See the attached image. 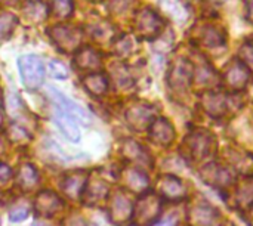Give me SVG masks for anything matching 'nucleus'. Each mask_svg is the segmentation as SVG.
<instances>
[{"mask_svg":"<svg viewBox=\"0 0 253 226\" xmlns=\"http://www.w3.org/2000/svg\"><path fill=\"white\" fill-rule=\"evenodd\" d=\"M18 67H19V74L22 84L34 90L43 84L44 80V65L43 61L36 56V55H24L18 59Z\"/></svg>","mask_w":253,"mask_h":226,"instance_id":"1","label":"nucleus"},{"mask_svg":"<svg viewBox=\"0 0 253 226\" xmlns=\"http://www.w3.org/2000/svg\"><path fill=\"white\" fill-rule=\"evenodd\" d=\"M49 36L62 52H73L83 41V31L71 25H55L49 28Z\"/></svg>","mask_w":253,"mask_h":226,"instance_id":"2","label":"nucleus"},{"mask_svg":"<svg viewBox=\"0 0 253 226\" xmlns=\"http://www.w3.org/2000/svg\"><path fill=\"white\" fill-rule=\"evenodd\" d=\"M136 31L145 37V38H153L156 37L160 30H162V21L156 12L151 9H142L136 15V22H135Z\"/></svg>","mask_w":253,"mask_h":226,"instance_id":"3","label":"nucleus"},{"mask_svg":"<svg viewBox=\"0 0 253 226\" xmlns=\"http://www.w3.org/2000/svg\"><path fill=\"white\" fill-rule=\"evenodd\" d=\"M160 212V200L154 195H147L139 200L136 209L133 210L135 219L139 224H148L156 219V216Z\"/></svg>","mask_w":253,"mask_h":226,"instance_id":"4","label":"nucleus"},{"mask_svg":"<svg viewBox=\"0 0 253 226\" xmlns=\"http://www.w3.org/2000/svg\"><path fill=\"white\" fill-rule=\"evenodd\" d=\"M34 207H36L37 215L49 218V216H53L55 213H58L62 209V201L56 194H53L50 191H43V192H40L37 195Z\"/></svg>","mask_w":253,"mask_h":226,"instance_id":"5","label":"nucleus"},{"mask_svg":"<svg viewBox=\"0 0 253 226\" xmlns=\"http://www.w3.org/2000/svg\"><path fill=\"white\" fill-rule=\"evenodd\" d=\"M133 215L132 203L123 194H116L110 203V218L114 224H125Z\"/></svg>","mask_w":253,"mask_h":226,"instance_id":"6","label":"nucleus"},{"mask_svg":"<svg viewBox=\"0 0 253 226\" xmlns=\"http://www.w3.org/2000/svg\"><path fill=\"white\" fill-rule=\"evenodd\" d=\"M53 118L56 126L61 129V132L73 142H79L80 141V129L77 126V121L73 115H70L68 113L62 111L61 108H56L53 111Z\"/></svg>","mask_w":253,"mask_h":226,"instance_id":"7","label":"nucleus"},{"mask_svg":"<svg viewBox=\"0 0 253 226\" xmlns=\"http://www.w3.org/2000/svg\"><path fill=\"white\" fill-rule=\"evenodd\" d=\"M49 95H50V98H52L55 102H58V105H59V108H61L62 111L68 113L70 115H73L74 118H79V120L83 121V123H89V115H87V113H86L80 105H77L74 101L68 99V98L64 96L62 93H59L55 87H49Z\"/></svg>","mask_w":253,"mask_h":226,"instance_id":"8","label":"nucleus"},{"mask_svg":"<svg viewBox=\"0 0 253 226\" xmlns=\"http://www.w3.org/2000/svg\"><path fill=\"white\" fill-rule=\"evenodd\" d=\"M150 138L159 145H169L173 142L175 132L166 118H157L150 124Z\"/></svg>","mask_w":253,"mask_h":226,"instance_id":"9","label":"nucleus"},{"mask_svg":"<svg viewBox=\"0 0 253 226\" xmlns=\"http://www.w3.org/2000/svg\"><path fill=\"white\" fill-rule=\"evenodd\" d=\"M249 80V73L243 64L234 61L225 73V83L231 90H242Z\"/></svg>","mask_w":253,"mask_h":226,"instance_id":"10","label":"nucleus"},{"mask_svg":"<svg viewBox=\"0 0 253 226\" xmlns=\"http://www.w3.org/2000/svg\"><path fill=\"white\" fill-rule=\"evenodd\" d=\"M74 65L83 71L96 70L101 67V55L93 47H82L74 56Z\"/></svg>","mask_w":253,"mask_h":226,"instance_id":"11","label":"nucleus"},{"mask_svg":"<svg viewBox=\"0 0 253 226\" xmlns=\"http://www.w3.org/2000/svg\"><path fill=\"white\" fill-rule=\"evenodd\" d=\"M126 118H127V123L133 127V129H145L150 121L153 120V111L150 107H145V105H135L132 108L127 110L126 113Z\"/></svg>","mask_w":253,"mask_h":226,"instance_id":"12","label":"nucleus"},{"mask_svg":"<svg viewBox=\"0 0 253 226\" xmlns=\"http://www.w3.org/2000/svg\"><path fill=\"white\" fill-rule=\"evenodd\" d=\"M211 144H212V139L206 133H202V132L194 133L190 138H187L188 150L196 158H203L205 155H208L211 150Z\"/></svg>","mask_w":253,"mask_h":226,"instance_id":"13","label":"nucleus"},{"mask_svg":"<svg viewBox=\"0 0 253 226\" xmlns=\"http://www.w3.org/2000/svg\"><path fill=\"white\" fill-rule=\"evenodd\" d=\"M84 184H86V176L82 172H76L68 175L64 182H62V189L70 198H80L84 191Z\"/></svg>","mask_w":253,"mask_h":226,"instance_id":"14","label":"nucleus"},{"mask_svg":"<svg viewBox=\"0 0 253 226\" xmlns=\"http://www.w3.org/2000/svg\"><path fill=\"white\" fill-rule=\"evenodd\" d=\"M49 13V7L44 0H25L22 15L33 22H42Z\"/></svg>","mask_w":253,"mask_h":226,"instance_id":"15","label":"nucleus"},{"mask_svg":"<svg viewBox=\"0 0 253 226\" xmlns=\"http://www.w3.org/2000/svg\"><path fill=\"white\" fill-rule=\"evenodd\" d=\"M160 192L169 200H178L185 194L184 184L175 176H163L160 181Z\"/></svg>","mask_w":253,"mask_h":226,"instance_id":"16","label":"nucleus"},{"mask_svg":"<svg viewBox=\"0 0 253 226\" xmlns=\"http://www.w3.org/2000/svg\"><path fill=\"white\" fill-rule=\"evenodd\" d=\"M83 86L93 96H102L108 89V78L102 73H92L83 78Z\"/></svg>","mask_w":253,"mask_h":226,"instance_id":"17","label":"nucleus"},{"mask_svg":"<svg viewBox=\"0 0 253 226\" xmlns=\"http://www.w3.org/2000/svg\"><path fill=\"white\" fill-rule=\"evenodd\" d=\"M37 184H39L37 170L30 163L22 164L19 167V172H18V185H19V188H22L25 191H31V189L36 188Z\"/></svg>","mask_w":253,"mask_h":226,"instance_id":"18","label":"nucleus"},{"mask_svg":"<svg viewBox=\"0 0 253 226\" xmlns=\"http://www.w3.org/2000/svg\"><path fill=\"white\" fill-rule=\"evenodd\" d=\"M84 194V200L86 203L92 204V203H98L101 200H104L108 194V185H105V182H102L101 179L93 181L90 185H87V188L83 191Z\"/></svg>","mask_w":253,"mask_h":226,"instance_id":"19","label":"nucleus"},{"mask_svg":"<svg viewBox=\"0 0 253 226\" xmlns=\"http://www.w3.org/2000/svg\"><path fill=\"white\" fill-rule=\"evenodd\" d=\"M18 25V19L12 13H0V44L6 41Z\"/></svg>","mask_w":253,"mask_h":226,"instance_id":"20","label":"nucleus"},{"mask_svg":"<svg viewBox=\"0 0 253 226\" xmlns=\"http://www.w3.org/2000/svg\"><path fill=\"white\" fill-rule=\"evenodd\" d=\"M73 0H52L50 1V12L53 16L59 19H67L73 13Z\"/></svg>","mask_w":253,"mask_h":226,"instance_id":"21","label":"nucleus"},{"mask_svg":"<svg viewBox=\"0 0 253 226\" xmlns=\"http://www.w3.org/2000/svg\"><path fill=\"white\" fill-rule=\"evenodd\" d=\"M162 7L170 18L176 21H182L187 18L185 7L179 3V0H162Z\"/></svg>","mask_w":253,"mask_h":226,"instance_id":"22","label":"nucleus"},{"mask_svg":"<svg viewBox=\"0 0 253 226\" xmlns=\"http://www.w3.org/2000/svg\"><path fill=\"white\" fill-rule=\"evenodd\" d=\"M202 41L209 47L221 46L224 43V34L219 31V28H216L213 25H208L202 34Z\"/></svg>","mask_w":253,"mask_h":226,"instance_id":"23","label":"nucleus"},{"mask_svg":"<svg viewBox=\"0 0 253 226\" xmlns=\"http://www.w3.org/2000/svg\"><path fill=\"white\" fill-rule=\"evenodd\" d=\"M190 74H191V65L187 62V61H179L178 65L173 68V73H172V80H173V84L178 86V84H187L190 81Z\"/></svg>","mask_w":253,"mask_h":226,"instance_id":"24","label":"nucleus"},{"mask_svg":"<svg viewBox=\"0 0 253 226\" xmlns=\"http://www.w3.org/2000/svg\"><path fill=\"white\" fill-rule=\"evenodd\" d=\"M215 212L205 207H197L193 212V221L199 226H215Z\"/></svg>","mask_w":253,"mask_h":226,"instance_id":"25","label":"nucleus"},{"mask_svg":"<svg viewBox=\"0 0 253 226\" xmlns=\"http://www.w3.org/2000/svg\"><path fill=\"white\" fill-rule=\"evenodd\" d=\"M126 184L132 191H144L148 185V181L142 173L136 170H130L126 176Z\"/></svg>","mask_w":253,"mask_h":226,"instance_id":"26","label":"nucleus"},{"mask_svg":"<svg viewBox=\"0 0 253 226\" xmlns=\"http://www.w3.org/2000/svg\"><path fill=\"white\" fill-rule=\"evenodd\" d=\"M49 71L55 78H59V80H65L68 77V70L59 61H50L49 62Z\"/></svg>","mask_w":253,"mask_h":226,"instance_id":"27","label":"nucleus"},{"mask_svg":"<svg viewBox=\"0 0 253 226\" xmlns=\"http://www.w3.org/2000/svg\"><path fill=\"white\" fill-rule=\"evenodd\" d=\"M9 138L10 141L13 139V142H19V144H24V141H30V136L27 133V130L24 127H19V126H10L9 129Z\"/></svg>","mask_w":253,"mask_h":226,"instance_id":"28","label":"nucleus"},{"mask_svg":"<svg viewBox=\"0 0 253 226\" xmlns=\"http://www.w3.org/2000/svg\"><path fill=\"white\" fill-rule=\"evenodd\" d=\"M130 50H132V40H130V37L123 36L116 44V53L117 55H126Z\"/></svg>","mask_w":253,"mask_h":226,"instance_id":"29","label":"nucleus"},{"mask_svg":"<svg viewBox=\"0 0 253 226\" xmlns=\"http://www.w3.org/2000/svg\"><path fill=\"white\" fill-rule=\"evenodd\" d=\"M111 31H113V28H111L108 24H98V25H95L92 36H93V38L99 40L101 37H102V38L110 37V36H111Z\"/></svg>","mask_w":253,"mask_h":226,"instance_id":"30","label":"nucleus"},{"mask_svg":"<svg viewBox=\"0 0 253 226\" xmlns=\"http://www.w3.org/2000/svg\"><path fill=\"white\" fill-rule=\"evenodd\" d=\"M239 200L245 204L253 201V184H248L239 189Z\"/></svg>","mask_w":253,"mask_h":226,"instance_id":"31","label":"nucleus"},{"mask_svg":"<svg viewBox=\"0 0 253 226\" xmlns=\"http://www.w3.org/2000/svg\"><path fill=\"white\" fill-rule=\"evenodd\" d=\"M12 179V169L3 163H0V187L6 185Z\"/></svg>","mask_w":253,"mask_h":226,"instance_id":"32","label":"nucleus"},{"mask_svg":"<svg viewBox=\"0 0 253 226\" xmlns=\"http://www.w3.org/2000/svg\"><path fill=\"white\" fill-rule=\"evenodd\" d=\"M240 52H242V58L245 59V62H246L249 67H252L253 68V46L246 44V46L242 47Z\"/></svg>","mask_w":253,"mask_h":226,"instance_id":"33","label":"nucleus"},{"mask_svg":"<svg viewBox=\"0 0 253 226\" xmlns=\"http://www.w3.org/2000/svg\"><path fill=\"white\" fill-rule=\"evenodd\" d=\"M28 216V210L27 209H15V210H12L10 212V215H9V218H10V221L12 222H19V221H24L25 218Z\"/></svg>","mask_w":253,"mask_h":226,"instance_id":"34","label":"nucleus"},{"mask_svg":"<svg viewBox=\"0 0 253 226\" xmlns=\"http://www.w3.org/2000/svg\"><path fill=\"white\" fill-rule=\"evenodd\" d=\"M129 1L130 0H113L111 4H110V7H111V10L120 13V12H123V10L127 9V4L126 3H129Z\"/></svg>","mask_w":253,"mask_h":226,"instance_id":"35","label":"nucleus"},{"mask_svg":"<svg viewBox=\"0 0 253 226\" xmlns=\"http://www.w3.org/2000/svg\"><path fill=\"white\" fill-rule=\"evenodd\" d=\"M178 225V219L175 216H168L163 221H159L157 224H154L153 226H176Z\"/></svg>","mask_w":253,"mask_h":226,"instance_id":"36","label":"nucleus"},{"mask_svg":"<svg viewBox=\"0 0 253 226\" xmlns=\"http://www.w3.org/2000/svg\"><path fill=\"white\" fill-rule=\"evenodd\" d=\"M248 16L253 24V0H249V3H248Z\"/></svg>","mask_w":253,"mask_h":226,"instance_id":"37","label":"nucleus"},{"mask_svg":"<svg viewBox=\"0 0 253 226\" xmlns=\"http://www.w3.org/2000/svg\"><path fill=\"white\" fill-rule=\"evenodd\" d=\"M18 1H19V0H0V3L4 4V6H15Z\"/></svg>","mask_w":253,"mask_h":226,"instance_id":"38","label":"nucleus"},{"mask_svg":"<svg viewBox=\"0 0 253 226\" xmlns=\"http://www.w3.org/2000/svg\"><path fill=\"white\" fill-rule=\"evenodd\" d=\"M3 123V105H1V95H0V126Z\"/></svg>","mask_w":253,"mask_h":226,"instance_id":"39","label":"nucleus"},{"mask_svg":"<svg viewBox=\"0 0 253 226\" xmlns=\"http://www.w3.org/2000/svg\"><path fill=\"white\" fill-rule=\"evenodd\" d=\"M90 1H95V3H98V1H101V0H90Z\"/></svg>","mask_w":253,"mask_h":226,"instance_id":"40","label":"nucleus"},{"mask_svg":"<svg viewBox=\"0 0 253 226\" xmlns=\"http://www.w3.org/2000/svg\"><path fill=\"white\" fill-rule=\"evenodd\" d=\"M227 226H230V225H227Z\"/></svg>","mask_w":253,"mask_h":226,"instance_id":"41","label":"nucleus"}]
</instances>
